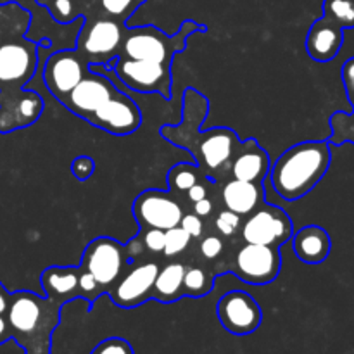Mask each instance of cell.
Instances as JSON below:
<instances>
[{
  "mask_svg": "<svg viewBox=\"0 0 354 354\" xmlns=\"http://www.w3.org/2000/svg\"><path fill=\"white\" fill-rule=\"evenodd\" d=\"M37 68V41L23 37L0 45V133L31 127L44 113V99L23 90Z\"/></svg>",
  "mask_w": 354,
  "mask_h": 354,
  "instance_id": "obj_1",
  "label": "cell"
},
{
  "mask_svg": "<svg viewBox=\"0 0 354 354\" xmlns=\"http://www.w3.org/2000/svg\"><path fill=\"white\" fill-rule=\"evenodd\" d=\"M328 140H306L292 145L270 166V180L282 199L297 201L308 196L330 168Z\"/></svg>",
  "mask_w": 354,
  "mask_h": 354,
  "instance_id": "obj_2",
  "label": "cell"
},
{
  "mask_svg": "<svg viewBox=\"0 0 354 354\" xmlns=\"http://www.w3.org/2000/svg\"><path fill=\"white\" fill-rule=\"evenodd\" d=\"M61 306L57 301L44 299L28 290L12 292L6 311L10 339L23 346L26 354H48Z\"/></svg>",
  "mask_w": 354,
  "mask_h": 354,
  "instance_id": "obj_3",
  "label": "cell"
},
{
  "mask_svg": "<svg viewBox=\"0 0 354 354\" xmlns=\"http://www.w3.org/2000/svg\"><path fill=\"white\" fill-rule=\"evenodd\" d=\"M196 31H206V26H201L196 21H185L180 31L173 37H168L154 26H138L124 30L123 44L120 55L137 61H151L171 68L173 55L185 48L187 38Z\"/></svg>",
  "mask_w": 354,
  "mask_h": 354,
  "instance_id": "obj_4",
  "label": "cell"
},
{
  "mask_svg": "<svg viewBox=\"0 0 354 354\" xmlns=\"http://www.w3.org/2000/svg\"><path fill=\"white\" fill-rule=\"evenodd\" d=\"M123 37V23L102 17L93 23H86L82 28L76 50L88 64H104L106 68H111L114 59L120 55Z\"/></svg>",
  "mask_w": 354,
  "mask_h": 354,
  "instance_id": "obj_5",
  "label": "cell"
},
{
  "mask_svg": "<svg viewBox=\"0 0 354 354\" xmlns=\"http://www.w3.org/2000/svg\"><path fill=\"white\" fill-rule=\"evenodd\" d=\"M118 78L140 93H159L165 99L171 97V68L151 61H137L118 55L113 61Z\"/></svg>",
  "mask_w": 354,
  "mask_h": 354,
  "instance_id": "obj_6",
  "label": "cell"
},
{
  "mask_svg": "<svg viewBox=\"0 0 354 354\" xmlns=\"http://www.w3.org/2000/svg\"><path fill=\"white\" fill-rule=\"evenodd\" d=\"M124 259L128 261L123 244L111 237H99L86 245L82 270L95 279L102 292H107V289H111L120 279L124 268Z\"/></svg>",
  "mask_w": 354,
  "mask_h": 354,
  "instance_id": "obj_7",
  "label": "cell"
},
{
  "mask_svg": "<svg viewBox=\"0 0 354 354\" xmlns=\"http://www.w3.org/2000/svg\"><path fill=\"white\" fill-rule=\"evenodd\" d=\"M294 235V227L290 216L277 206L263 203L256 207L245 223L242 225V239L245 244L258 245H282L290 241Z\"/></svg>",
  "mask_w": 354,
  "mask_h": 354,
  "instance_id": "obj_8",
  "label": "cell"
},
{
  "mask_svg": "<svg viewBox=\"0 0 354 354\" xmlns=\"http://www.w3.org/2000/svg\"><path fill=\"white\" fill-rule=\"evenodd\" d=\"M282 256L279 245L245 244L234 259V273L251 286H266L279 277Z\"/></svg>",
  "mask_w": 354,
  "mask_h": 354,
  "instance_id": "obj_9",
  "label": "cell"
},
{
  "mask_svg": "<svg viewBox=\"0 0 354 354\" xmlns=\"http://www.w3.org/2000/svg\"><path fill=\"white\" fill-rule=\"evenodd\" d=\"M216 315L227 332L234 335H249L259 328L263 311L251 294L230 290L218 301Z\"/></svg>",
  "mask_w": 354,
  "mask_h": 354,
  "instance_id": "obj_10",
  "label": "cell"
},
{
  "mask_svg": "<svg viewBox=\"0 0 354 354\" xmlns=\"http://www.w3.org/2000/svg\"><path fill=\"white\" fill-rule=\"evenodd\" d=\"M131 211L144 230L159 228V230L166 232L173 227H178L183 218V209L180 203H176L168 192L156 189L144 190L133 201Z\"/></svg>",
  "mask_w": 354,
  "mask_h": 354,
  "instance_id": "obj_11",
  "label": "cell"
},
{
  "mask_svg": "<svg viewBox=\"0 0 354 354\" xmlns=\"http://www.w3.org/2000/svg\"><path fill=\"white\" fill-rule=\"evenodd\" d=\"M88 71V62L76 48L59 50L47 59L44 66V82L48 92L61 102Z\"/></svg>",
  "mask_w": 354,
  "mask_h": 354,
  "instance_id": "obj_12",
  "label": "cell"
},
{
  "mask_svg": "<svg viewBox=\"0 0 354 354\" xmlns=\"http://www.w3.org/2000/svg\"><path fill=\"white\" fill-rule=\"evenodd\" d=\"M118 92L120 90L107 76L92 71L88 68L82 82L61 100V104L68 107L71 113H75L76 116L86 120L90 114L102 107L107 100L113 99Z\"/></svg>",
  "mask_w": 354,
  "mask_h": 354,
  "instance_id": "obj_13",
  "label": "cell"
},
{
  "mask_svg": "<svg viewBox=\"0 0 354 354\" xmlns=\"http://www.w3.org/2000/svg\"><path fill=\"white\" fill-rule=\"evenodd\" d=\"M90 124L116 137H127L138 130L142 124V113L135 100L118 92L102 107L86 118Z\"/></svg>",
  "mask_w": 354,
  "mask_h": 354,
  "instance_id": "obj_14",
  "label": "cell"
},
{
  "mask_svg": "<svg viewBox=\"0 0 354 354\" xmlns=\"http://www.w3.org/2000/svg\"><path fill=\"white\" fill-rule=\"evenodd\" d=\"M158 263H144L140 266H135L131 272L121 280H118L111 290V299L114 304L124 310H131L145 301L152 299V289H154L156 277L159 273Z\"/></svg>",
  "mask_w": 354,
  "mask_h": 354,
  "instance_id": "obj_15",
  "label": "cell"
},
{
  "mask_svg": "<svg viewBox=\"0 0 354 354\" xmlns=\"http://www.w3.org/2000/svg\"><path fill=\"white\" fill-rule=\"evenodd\" d=\"M199 154L196 156V161L207 171H220L223 166H227L235 158L244 142H239L237 133L230 128H213L201 135Z\"/></svg>",
  "mask_w": 354,
  "mask_h": 354,
  "instance_id": "obj_16",
  "label": "cell"
},
{
  "mask_svg": "<svg viewBox=\"0 0 354 354\" xmlns=\"http://www.w3.org/2000/svg\"><path fill=\"white\" fill-rule=\"evenodd\" d=\"M342 44H344V30L324 16L315 21L308 31L306 50L310 57L318 62H328L337 57Z\"/></svg>",
  "mask_w": 354,
  "mask_h": 354,
  "instance_id": "obj_17",
  "label": "cell"
},
{
  "mask_svg": "<svg viewBox=\"0 0 354 354\" xmlns=\"http://www.w3.org/2000/svg\"><path fill=\"white\" fill-rule=\"evenodd\" d=\"M270 171V156L254 138H248L241 151L230 162V173L234 178L245 182L263 183Z\"/></svg>",
  "mask_w": 354,
  "mask_h": 354,
  "instance_id": "obj_18",
  "label": "cell"
},
{
  "mask_svg": "<svg viewBox=\"0 0 354 354\" xmlns=\"http://www.w3.org/2000/svg\"><path fill=\"white\" fill-rule=\"evenodd\" d=\"M292 249L297 259L306 265H320L328 258L332 249L330 235L318 225H308L292 235Z\"/></svg>",
  "mask_w": 354,
  "mask_h": 354,
  "instance_id": "obj_19",
  "label": "cell"
},
{
  "mask_svg": "<svg viewBox=\"0 0 354 354\" xmlns=\"http://www.w3.org/2000/svg\"><path fill=\"white\" fill-rule=\"evenodd\" d=\"M221 199L228 211L239 216H248L265 203V189L263 183L232 178L221 190Z\"/></svg>",
  "mask_w": 354,
  "mask_h": 354,
  "instance_id": "obj_20",
  "label": "cell"
},
{
  "mask_svg": "<svg viewBox=\"0 0 354 354\" xmlns=\"http://www.w3.org/2000/svg\"><path fill=\"white\" fill-rule=\"evenodd\" d=\"M82 266H50L41 273V286L48 299L64 304L80 296Z\"/></svg>",
  "mask_w": 354,
  "mask_h": 354,
  "instance_id": "obj_21",
  "label": "cell"
},
{
  "mask_svg": "<svg viewBox=\"0 0 354 354\" xmlns=\"http://www.w3.org/2000/svg\"><path fill=\"white\" fill-rule=\"evenodd\" d=\"M185 266L182 263H169L165 268L159 270L156 277L154 289H152V299L159 303H173L183 297V275Z\"/></svg>",
  "mask_w": 354,
  "mask_h": 354,
  "instance_id": "obj_22",
  "label": "cell"
},
{
  "mask_svg": "<svg viewBox=\"0 0 354 354\" xmlns=\"http://www.w3.org/2000/svg\"><path fill=\"white\" fill-rule=\"evenodd\" d=\"M30 12L16 2L0 3V45L23 38L30 26Z\"/></svg>",
  "mask_w": 354,
  "mask_h": 354,
  "instance_id": "obj_23",
  "label": "cell"
},
{
  "mask_svg": "<svg viewBox=\"0 0 354 354\" xmlns=\"http://www.w3.org/2000/svg\"><path fill=\"white\" fill-rule=\"evenodd\" d=\"M324 17L341 26L354 28V0H324Z\"/></svg>",
  "mask_w": 354,
  "mask_h": 354,
  "instance_id": "obj_24",
  "label": "cell"
},
{
  "mask_svg": "<svg viewBox=\"0 0 354 354\" xmlns=\"http://www.w3.org/2000/svg\"><path fill=\"white\" fill-rule=\"evenodd\" d=\"M213 280L203 268H187L183 275V296L203 297L211 292Z\"/></svg>",
  "mask_w": 354,
  "mask_h": 354,
  "instance_id": "obj_25",
  "label": "cell"
},
{
  "mask_svg": "<svg viewBox=\"0 0 354 354\" xmlns=\"http://www.w3.org/2000/svg\"><path fill=\"white\" fill-rule=\"evenodd\" d=\"M332 135L328 138V144L341 145L346 142L354 144V111L351 114L348 113H334L330 118Z\"/></svg>",
  "mask_w": 354,
  "mask_h": 354,
  "instance_id": "obj_26",
  "label": "cell"
},
{
  "mask_svg": "<svg viewBox=\"0 0 354 354\" xmlns=\"http://www.w3.org/2000/svg\"><path fill=\"white\" fill-rule=\"evenodd\" d=\"M45 6L57 23H71L80 19V0H37Z\"/></svg>",
  "mask_w": 354,
  "mask_h": 354,
  "instance_id": "obj_27",
  "label": "cell"
},
{
  "mask_svg": "<svg viewBox=\"0 0 354 354\" xmlns=\"http://www.w3.org/2000/svg\"><path fill=\"white\" fill-rule=\"evenodd\" d=\"M144 2L145 0H100V7L107 17L124 24Z\"/></svg>",
  "mask_w": 354,
  "mask_h": 354,
  "instance_id": "obj_28",
  "label": "cell"
},
{
  "mask_svg": "<svg viewBox=\"0 0 354 354\" xmlns=\"http://www.w3.org/2000/svg\"><path fill=\"white\" fill-rule=\"evenodd\" d=\"M199 175H197V168L187 162H180V165L173 166L168 173V183L169 189L176 190H189L190 187L196 185Z\"/></svg>",
  "mask_w": 354,
  "mask_h": 354,
  "instance_id": "obj_29",
  "label": "cell"
},
{
  "mask_svg": "<svg viewBox=\"0 0 354 354\" xmlns=\"http://www.w3.org/2000/svg\"><path fill=\"white\" fill-rule=\"evenodd\" d=\"M190 239L192 237L180 225L178 227L169 228V230L165 232V249H162V252L166 256L180 254V252H183L189 248Z\"/></svg>",
  "mask_w": 354,
  "mask_h": 354,
  "instance_id": "obj_30",
  "label": "cell"
},
{
  "mask_svg": "<svg viewBox=\"0 0 354 354\" xmlns=\"http://www.w3.org/2000/svg\"><path fill=\"white\" fill-rule=\"evenodd\" d=\"M90 354H135L131 346L128 344L124 339L120 337H111L106 339V341L100 342L99 346H95Z\"/></svg>",
  "mask_w": 354,
  "mask_h": 354,
  "instance_id": "obj_31",
  "label": "cell"
},
{
  "mask_svg": "<svg viewBox=\"0 0 354 354\" xmlns=\"http://www.w3.org/2000/svg\"><path fill=\"white\" fill-rule=\"evenodd\" d=\"M214 225H216V228L220 234L230 237V235H234L235 232L241 228V216H239L237 213H232V211L225 209L218 214Z\"/></svg>",
  "mask_w": 354,
  "mask_h": 354,
  "instance_id": "obj_32",
  "label": "cell"
},
{
  "mask_svg": "<svg viewBox=\"0 0 354 354\" xmlns=\"http://www.w3.org/2000/svg\"><path fill=\"white\" fill-rule=\"evenodd\" d=\"M95 171V161H93L90 156H80L73 161L71 165V173L76 180L80 182H85L92 176V173Z\"/></svg>",
  "mask_w": 354,
  "mask_h": 354,
  "instance_id": "obj_33",
  "label": "cell"
},
{
  "mask_svg": "<svg viewBox=\"0 0 354 354\" xmlns=\"http://www.w3.org/2000/svg\"><path fill=\"white\" fill-rule=\"evenodd\" d=\"M144 239V248L149 249L152 252H162L165 249V230H159V228H147L142 235Z\"/></svg>",
  "mask_w": 354,
  "mask_h": 354,
  "instance_id": "obj_34",
  "label": "cell"
},
{
  "mask_svg": "<svg viewBox=\"0 0 354 354\" xmlns=\"http://www.w3.org/2000/svg\"><path fill=\"white\" fill-rule=\"evenodd\" d=\"M221 251H223V241L216 235H209L201 242V252L204 258L214 259L221 254Z\"/></svg>",
  "mask_w": 354,
  "mask_h": 354,
  "instance_id": "obj_35",
  "label": "cell"
},
{
  "mask_svg": "<svg viewBox=\"0 0 354 354\" xmlns=\"http://www.w3.org/2000/svg\"><path fill=\"white\" fill-rule=\"evenodd\" d=\"M180 227L190 235V237H201L203 235V220L197 214H183Z\"/></svg>",
  "mask_w": 354,
  "mask_h": 354,
  "instance_id": "obj_36",
  "label": "cell"
},
{
  "mask_svg": "<svg viewBox=\"0 0 354 354\" xmlns=\"http://www.w3.org/2000/svg\"><path fill=\"white\" fill-rule=\"evenodd\" d=\"M342 82H344L346 93H349L354 88V57L344 62L342 66Z\"/></svg>",
  "mask_w": 354,
  "mask_h": 354,
  "instance_id": "obj_37",
  "label": "cell"
},
{
  "mask_svg": "<svg viewBox=\"0 0 354 354\" xmlns=\"http://www.w3.org/2000/svg\"><path fill=\"white\" fill-rule=\"evenodd\" d=\"M213 213V203L209 199H201L197 203H194V214H197L199 218H206Z\"/></svg>",
  "mask_w": 354,
  "mask_h": 354,
  "instance_id": "obj_38",
  "label": "cell"
},
{
  "mask_svg": "<svg viewBox=\"0 0 354 354\" xmlns=\"http://www.w3.org/2000/svg\"><path fill=\"white\" fill-rule=\"evenodd\" d=\"M187 197H189V201H192V203H197V201L201 199H206L207 189L204 185H201V183H196V185H192L189 190H187Z\"/></svg>",
  "mask_w": 354,
  "mask_h": 354,
  "instance_id": "obj_39",
  "label": "cell"
},
{
  "mask_svg": "<svg viewBox=\"0 0 354 354\" xmlns=\"http://www.w3.org/2000/svg\"><path fill=\"white\" fill-rule=\"evenodd\" d=\"M10 339V330L9 325H7L6 315H0V344L7 342Z\"/></svg>",
  "mask_w": 354,
  "mask_h": 354,
  "instance_id": "obj_40",
  "label": "cell"
},
{
  "mask_svg": "<svg viewBox=\"0 0 354 354\" xmlns=\"http://www.w3.org/2000/svg\"><path fill=\"white\" fill-rule=\"evenodd\" d=\"M9 299H10V292H7L6 287L0 283V315H6L7 306H9Z\"/></svg>",
  "mask_w": 354,
  "mask_h": 354,
  "instance_id": "obj_41",
  "label": "cell"
},
{
  "mask_svg": "<svg viewBox=\"0 0 354 354\" xmlns=\"http://www.w3.org/2000/svg\"><path fill=\"white\" fill-rule=\"evenodd\" d=\"M348 99H349V102H351V106H353V109H354V88L348 93Z\"/></svg>",
  "mask_w": 354,
  "mask_h": 354,
  "instance_id": "obj_42",
  "label": "cell"
}]
</instances>
